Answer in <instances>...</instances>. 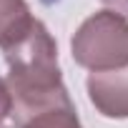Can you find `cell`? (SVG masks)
Instances as JSON below:
<instances>
[{"instance_id": "obj_7", "label": "cell", "mask_w": 128, "mask_h": 128, "mask_svg": "<svg viewBox=\"0 0 128 128\" xmlns=\"http://www.w3.org/2000/svg\"><path fill=\"white\" fill-rule=\"evenodd\" d=\"M103 5L110 13H116V15H120V18L128 20V0H103Z\"/></svg>"}, {"instance_id": "obj_3", "label": "cell", "mask_w": 128, "mask_h": 128, "mask_svg": "<svg viewBox=\"0 0 128 128\" xmlns=\"http://www.w3.org/2000/svg\"><path fill=\"white\" fill-rule=\"evenodd\" d=\"M88 98L106 118H128V66L106 73H90L86 80Z\"/></svg>"}, {"instance_id": "obj_4", "label": "cell", "mask_w": 128, "mask_h": 128, "mask_svg": "<svg viewBox=\"0 0 128 128\" xmlns=\"http://www.w3.org/2000/svg\"><path fill=\"white\" fill-rule=\"evenodd\" d=\"M33 13L25 0H0V48L13 45L30 25Z\"/></svg>"}, {"instance_id": "obj_6", "label": "cell", "mask_w": 128, "mask_h": 128, "mask_svg": "<svg viewBox=\"0 0 128 128\" xmlns=\"http://www.w3.org/2000/svg\"><path fill=\"white\" fill-rule=\"evenodd\" d=\"M13 110V98H10V90L5 86V80L0 78V123H3Z\"/></svg>"}, {"instance_id": "obj_1", "label": "cell", "mask_w": 128, "mask_h": 128, "mask_svg": "<svg viewBox=\"0 0 128 128\" xmlns=\"http://www.w3.org/2000/svg\"><path fill=\"white\" fill-rule=\"evenodd\" d=\"M3 53L8 63L5 86L13 98L10 116L15 118V126L40 110L73 106L68 88L63 86L58 45L40 20H33V25L13 45L3 48Z\"/></svg>"}, {"instance_id": "obj_2", "label": "cell", "mask_w": 128, "mask_h": 128, "mask_svg": "<svg viewBox=\"0 0 128 128\" xmlns=\"http://www.w3.org/2000/svg\"><path fill=\"white\" fill-rule=\"evenodd\" d=\"M73 60L90 73L118 70L128 66V20L100 10L80 23L70 40Z\"/></svg>"}, {"instance_id": "obj_5", "label": "cell", "mask_w": 128, "mask_h": 128, "mask_svg": "<svg viewBox=\"0 0 128 128\" xmlns=\"http://www.w3.org/2000/svg\"><path fill=\"white\" fill-rule=\"evenodd\" d=\"M15 128H83V126L76 113V106H58L25 118Z\"/></svg>"}, {"instance_id": "obj_8", "label": "cell", "mask_w": 128, "mask_h": 128, "mask_svg": "<svg viewBox=\"0 0 128 128\" xmlns=\"http://www.w3.org/2000/svg\"><path fill=\"white\" fill-rule=\"evenodd\" d=\"M0 128H10V126H0Z\"/></svg>"}]
</instances>
